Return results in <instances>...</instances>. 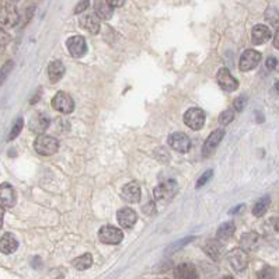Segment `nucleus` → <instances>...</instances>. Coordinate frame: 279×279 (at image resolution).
Returning a JSON list of instances; mask_svg holds the SVG:
<instances>
[{
  "label": "nucleus",
  "mask_w": 279,
  "mask_h": 279,
  "mask_svg": "<svg viewBox=\"0 0 279 279\" xmlns=\"http://www.w3.org/2000/svg\"><path fill=\"white\" fill-rule=\"evenodd\" d=\"M274 92L277 94H279V82L275 83V86H274Z\"/></svg>",
  "instance_id": "obj_43"
},
{
  "label": "nucleus",
  "mask_w": 279,
  "mask_h": 279,
  "mask_svg": "<svg viewBox=\"0 0 279 279\" xmlns=\"http://www.w3.org/2000/svg\"><path fill=\"white\" fill-rule=\"evenodd\" d=\"M192 238H194V237H186V238H184V240H181V241H177L176 244H174V246H173V247H171V248H168V250H170V251H174V250H177V248L183 247L184 244H186L188 241H191Z\"/></svg>",
  "instance_id": "obj_38"
},
{
  "label": "nucleus",
  "mask_w": 279,
  "mask_h": 279,
  "mask_svg": "<svg viewBox=\"0 0 279 279\" xmlns=\"http://www.w3.org/2000/svg\"><path fill=\"white\" fill-rule=\"evenodd\" d=\"M52 107L62 113V114H70L73 110H74V101L73 98L65 92H58L55 94V97L52 98Z\"/></svg>",
  "instance_id": "obj_3"
},
{
  "label": "nucleus",
  "mask_w": 279,
  "mask_h": 279,
  "mask_svg": "<svg viewBox=\"0 0 279 279\" xmlns=\"http://www.w3.org/2000/svg\"><path fill=\"white\" fill-rule=\"evenodd\" d=\"M65 74V66L61 61H53L48 66V77L52 83L59 82Z\"/></svg>",
  "instance_id": "obj_24"
},
{
  "label": "nucleus",
  "mask_w": 279,
  "mask_h": 279,
  "mask_svg": "<svg viewBox=\"0 0 279 279\" xmlns=\"http://www.w3.org/2000/svg\"><path fill=\"white\" fill-rule=\"evenodd\" d=\"M98 237L105 244H119L124 238V233L114 226H104L98 232Z\"/></svg>",
  "instance_id": "obj_7"
},
{
  "label": "nucleus",
  "mask_w": 279,
  "mask_h": 279,
  "mask_svg": "<svg viewBox=\"0 0 279 279\" xmlns=\"http://www.w3.org/2000/svg\"><path fill=\"white\" fill-rule=\"evenodd\" d=\"M274 46H275L277 49H279V27L277 32H275V37H274Z\"/></svg>",
  "instance_id": "obj_41"
},
{
  "label": "nucleus",
  "mask_w": 279,
  "mask_h": 279,
  "mask_svg": "<svg viewBox=\"0 0 279 279\" xmlns=\"http://www.w3.org/2000/svg\"><path fill=\"white\" fill-rule=\"evenodd\" d=\"M116 219H118V223L122 226L124 229H131L134 228L136 220H138V215L134 209L131 208H122L118 210L116 213Z\"/></svg>",
  "instance_id": "obj_13"
},
{
  "label": "nucleus",
  "mask_w": 279,
  "mask_h": 279,
  "mask_svg": "<svg viewBox=\"0 0 279 279\" xmlns=\"http://www.w3.org/2000/svg\"><path fill=\"white\" fill-rule=\"evenodd\" d=\"M143 212H145V213H147V215H152V213H155V204H153V202H150L149 205H146V207L143 208Z\"/></svg>",
  "instance_id": "obj_39"
},
{
  "label": "nucleus",
  "mask_w": 279,
  "mask_h": 279,
  "mask_svg": "<svg viewBox=\"0 0 279 279\" xmlns=\"http://www.w3.org/2000/svg\"><path fill=\"white\" fill-rule=\"evenodd\" d=\"M49 126V119L46 115L37 113L35 115H32L31 121H30V129L35 134H44Z\"/></svg>",
  "instance_id": "obj_18"
},
{
  "label": "nucleus",
  "mask_w": 279,
  "mask_h": 279,
  "mask_svg": "<svg viewBox=\"0 0 279 279\" xmlns=\"http://www.w3.org/2000/svg\"><path fill=\"white\" fill-rule=\"evenodd\" d=\"M259 61H261V53L256 49H247L243 52V55L240 56V62H238V68L243 72H248L253 70L258 66Z\"/></svg>",
  "instance_id": "obj_4"
},
{
  "label": "nucleus",
  "mask_w": 279,
  "mask_h": 279,
  "mask_svg": "<svg viewBox=\"0 0 279 279\" xmlns=\"http://www.w3.org/2000/svg\"><path fill=\"white\" fill-rule=\"evenodd\" d=\"M19 247V241L13 234L7 233L0 238V251L3 254H13Z\"/></svg>",
  "instance_id": "obj_22"
},
{
  "label": "nucleus",
  "mask_w": 279,
  "mask_h": 279,
  "mask_svg": "<svg viewBox=\"0 0 279 279\" xmlns=\"http://www.w3.org/2000/svg\"><path fill=\"white\" fill-rule=\"evenodd\" d=\"M94 13L100 17V20H110L114 14V7L108 3V0H95Z\"/></svg>",
  "instance_id": "obj_17"
},
{
  "label": "nucleus",
  "mask_w": 279,
  "mask_h": 279,
  "mask_svg": "<svg viewBox=\"0 0 279 279\" xmlns=\"http://www.w3.org/2000/svg\"><path fill=\"white\" fill-rule=\"evenodd\" d=\"M258 279H275V271L274 268L265 267L264 269H261V272L258 274Z\"/></svg>",
  "instance_id": "obj_32"
},
{
  "label": "nucleus",
  "mask_w": 279,
  "mask_h": 279,
  "mask_svg": "<svg viewBox=\"0 0 279 279\" xmlns=\"http://www.w3.org/2000/svg\"><path fill=\"white\" fill-rule=\"evenodd\" d=\"M14 205H16V191H14V188L7 183L0 184V207L11 208Z\"/></svg>",
  "instance_id": "obj_12"
},
{
  "label": "nucleus",
  "mask_w": 279,
  "mask_h": 279,
  "mask_svg": "<svg viewBox=\"0 0 279 279\" xmlns=\"http://www.w3.org/2000/svg\"><path fill=\"white\" fill-rule=\"evenodd\" d=\"M234 230H236L234 223H233V222H226V223H223L220 228L217 229L216 238L217 240H220V241H226V240H229V238L234 234Z\"/></svg>",
  "instance_id": "obj_25"
},
{
  "label": "nucleus",
  "mask_w": 279,
  "mask_h": 279,
  "mask_svg": "<svg viewBox=\"0 0 279 279\" xmlns=\"http://www.w3.org/2000/svg\"><path fill=\"white\" fill-rule=\"evenodd\" d=\"M9 42H10V35L4 31V30H1V28H0V52L3 51V49L7 46V44H9Z\"/></svg>",
  "instance_id": "obj_33"
},
{
  "label": "nucleus",
  "mask_w": 279,
  "mask_h": 279,
  "mask_svg": "<svg viewBox=\"0 0 279 279\" xmlns=\"http://www.w3.org/2000/svg\"><path fill=\"white\" fill-rule=\"evenodd\" d=\"M80 27L90 34H98L100 31V17L95 13L84 14L80 17Z\"/></svg>",
  "instance_id": "obj_15"
},
{
  "label": "nucleus",
  "mask_w": 279,
  "mask_h": 279,
  "mask_svg": "<svg viewBox=\"0 0 279 279\" xmlns=\"http://www.w3.org/2000/svg\"><path fill=\"white\" fill-rule=\"evenodd\" d=\"M23 125H24V121H23V118H17V121L14 122L13 128H11L10 135H9V140H13V139H16V138L20 135L21 129H23Z\"/></svg>",
  "instance_id": "obj_29"
},
{
  "label": "nucleus",
  "mask_w": 279,
  "mask_h": 279,
  "mask_svg": "<svg viewBox=\"0 0 279 279\" xmlns=\"http://www.w3.org/2000/svg\"><path fill=\"white\" fill-rule=\"evenodd\" d=\"M234 119V111L233 110H226V111H223L220 116H219V124L220 125H229L232 121Z\"/></svg>",
  "instance_id": "obj_30"
},
{
  "label": "nucleus",
  "mask_w": 279,
  "mask_h": 279,
  "mask_svg": "<svg viewBox=\"0 0 279 279\" xmlns=\"http://www.w3.org/2000/svg\"><path fill=\"white\" fill-rule=\"evenodd\" d=\"M228 259L230 265L236 269L237 272H241L247 268L248 265V256L247 251H244L243 248H234L228 254Z\"/></svg>",
  "instance_id": "obj_6"
},
{
  "label": "nucleus",
  "mask_w": 279,
  "mask_h": 279,
  "mask_svg": "<svg viewBox=\"0 0 279 279\" xmlns=\"http://www.w3.org/2000/svg\"><path fill=\"white\" fill-rule=\"evenodd\" d=\"M184 122L188 128L199 131L205 124V114L201 108H189L184 114Z\"/></svg>",
  "instance_id": "obj_5"
},
{
  "label": "nucleus",
  "mask_w": 279,
  "mask_h": 279,
  "mask_svg": "<svg viewBox=\"0 0 279 279\" xmlns=\"http://www.w3.org/2000/svg\"><path fill=\"white\" fill-rule=\"evenodd\" d=\"M3 219H4V209L3 207H0V229L3 226Z\"/></svg>",
  "instance_id": "obj_42"
},
{
  "label": "nucleus",
  "mask_w": 279,
  "mask_h": 279,
  "mask_svg": "<svg viewBox=\"0 0 279 279\" xmlns=\"http://www.w3.org/2000/svg\"><path fill=\"white\" fill-rule=\"evenodd\" d=\"M108 3H110L113 7H121L125 3V0H108Z\"/></svg>",
  "instance_id": "obj_40"
},
{
  "label": "nucleus",
  "mask_w": 279,
  "mask_h": 279,
  "mask_svg": "<svg viewBox=\"0 0 279 279\" xmlns=\"http://www.w3.org/2000/svg\"><path fill=\"white\" fill-rule=\"evenodd\" d=\"M34 149L38 155L41 156H52L55 155L59 149V143L55 138H52L49 135H40L35 139Z\"/></svg>",
  "instance_id": "obj_1"
},
{
  "label": "nucleus",
  "mask_w": 279,
  "mask_h": 279,
  "mask_svg": "<svg viewBox=\"0 0 279 279\" xmlns=\"http://www.w3.org/2000/svg\"><path fill=\"white\" fill-rule=\"evenodd\" d=\"M212 174H213V171H212V170H208L207 173H204L202 176L199 177V180H198V183H197V188H201V186H205L208 181L212 178Z\"/></svg>",
  "instance_id": "obj_35"
},
{
  "label": "nucleus",
  "mask_w": 279,
  "mask_h": 279,
  "mask_svg": "<svg viewBox=\"0 0 279 279\" xmlns=\"http://www.w3.org/2000/svg\"><path fill=\"white\" fill-rule=\"evenodd\" d=\"M222 279H234V278H233V277H225V278Z\"/></svg>",
  "instance_id": "obj_45"
},
{
  "label": "nucleus",
  "mask_w": 279,
  "mask_h": 279,
  "mask_svg": "<svg viewBox=\"0 0 279 279\" xmlns=\"http://www.w3.org/2000/svg\"><path fill=\"white\" fill-rule=\"evenodd\" d=\"M259 236L256 232H248L246 234H243L240 238V248H243L244 251H253L258 246Z\"/></svg>",
  "instance_id": "obj_21"
},
{
  "label": "nucleus",
  "mask_w": 279,
  "mask_h": 279,
  "mask_svg": "<svg viewBox=\"0 0 279 279\" xmlns=\"http://www.w3.org/2000/svg\"><path fill=\"white\" fill-rule=\"evenodd\" d=\"M216 80H217V84L223 89V90H226L229 93H232V92H234V90H237L238 87V82L233 77V74L230 73L229 69L226 68H222L216 74Z\"/></svg>",
  "instance_id": "obj_9"
},
{
  "label": "nucleus",
  "mask_w": 279,
  "mask_h": 279,
  "mask_svg": "<svg viewBox=\"0 0 279 279\" xmlns=\"http://www.w3.org/2000/svg\"><path fill=\"white\" fill-rule=\"evenodd\" d=\"M66 45H68V49L70 52V55H72L73 58H82L86 55V52H87V44H86V40L80 37V35H73L70 37L68 42H66Z\"/></svg>",
  "instance_id": "obj_10"
},
{
  "label": "nucleus",
  "mask_w": 279,
  "mask_h": 279,
  "mask_svg": "<svg viewBox=\"0 0 279 279\" xmlns=\"http://www.w3.org/2000/svg\"><path fill=\"white\" fill-rule=\"evenodd\" d=\"M269 205H271V198L268 195H265V197L259 198V201H257V204L254 205L253 208V213H254V216H264L265 213H267V210H268Z\"/></svg>",
  "instance_id": "obj_26"
},
{
  "label": "nucleus",
  "mask_w": 279,
  "mask_h": 279,
  "mask_svg": "<svg viewBox=\"0 0 279 279\" xmlns=\"http://www.w3.org/2000/svg\"><path fill=\"white\" fill-rule=\"evenodd\" d=\"M19 23V11L14 6L6 4L0 9V24L6 27H14Z\"/></svg>",
  "instance_id": "obj_11"
},
{
  "label": "nucleus",
  "mask_w": 279,
  "mask_h": 279,
  "mask_svg": "<svg viewBox=\"0 0 279 279\" xmlns=\"http://www.w3.org/2000/svg\"><path fill=\"white\" fill-rule=\"evenodd\" d=\"M92 264H93V257H92V254H89V253L83 254L79 258H76L73 261V267L76 269H79V271L89 269L92 267Z\"/></svg>",
  "instance_id": "obj_27"
},
{
  "label": "nucleus",
  "mask_w": 279,
  "mask_h": 279,
  "mask_svg": "<svg viewBox=\"0 0 279 279\" xmlns=\"http://www.w3.org/2000/svg\"><path fill=\"white\" fill-rule=\"evenodd\" d=\"M178 192V184L173 180L164 181L155 188V199L156 201H170L171 198L176 197Z\"/></svg>",
  "instance_id": "obj_2"
},
{
  "label": "nucleus",
  "mask_w": 279,
  "mask_h": 279,
  "mask_svg": "<svg viewBox=\"0 0 279 279\" xmlns=\"http://www.w3.org/2000/svg\"><path fill=\"white\" fill-rule=\"evenodd\" d=\"M13 61H7L1 68H0V84L7 79V76L10 74L11 69H13Z\"/></svg>",
  "instance_id": "obj_31"
},
{
  "label": "nucleus",
  "mask_w": 279,
  "mask_h": 279,
  "mask_svg": "<svg viewBox=\"0 0 279 279\" xmlns=\"http://www.w3.org/2000/svg\"><path fill=\"white\" fill-rule=\"evenodd\" d=\"M168 145L171 149L180 153H186L191 149V140L186 134L183 132H174L168 136Z\"/></svg>",
  "instance_id": "obj_8"
},
{
  "label": "nucleus",
  "mask_w": 279,
  "mask_h": 279,
  "mask_svg": "<svg viewBox=\"0 0 279 279\" xmlns=\"http://www.w3.org/2000/svg\"><path fill=\"white\" fill-rule=\"evenodd\" d=\"M204 250H205L208 256L213 259H219L223 256V244L217 238L216 240H208Z\"/></svg>",
  "instance_id": "obj_23"
},
{
  "label": "nucleus",
  "mask_w": 279,
  "mask_h": 279,
  "mask_svg": "<svg viewBox=\"0 0 279 279\" xmlns=\"http://www.w3.org/2000/svg\"><path fill=\"white\" fill-rule=\"evenodd\" d=\"M246 103H247V97H246V95H240V97H237V98L234 100L233 107H234V110H237V111H243L244 107H246Z\"/></svg>",
  "instance_id": "obj_34"
},
{
  "label": "nucleus",
  "mask_w": 279,
  "mask_h": 279,
  "mask_svg": "<svg viewBox=\"0 0 279 279\" xmlns=\"http://www.w3.org/2000/svg\"><path fill=\"white\" fill-rule=\"evenodd\" d=\"M265 20L268 21L271 25H279V11L275 7H269L265 11Z\"/></svg>",
  "instance_id": "obj_28"
},
{
  "label": "nucleus",
  "mask_w": 279,
  "mask_h": 279,
  "mask_svg": "<svg viewBox=\"0 0 279 279\" xmlns=\"http://www.w3.org/2000/svg\"><path fill=\"white\" fill-rule=\"evenodd\" d=\"M89 6H90V0H80V1L77 3L76 9H74V13H76V14H79V13H83V11L86 10Z\"/></svg>",
  "instance_id": "obj_36"
},
{
  "label": "nucleus",
  "mask_w": 279,
  "mask_h": 279,
  "mask_svg": "<svg viewBox=\"0 0 279 279\" xmlns=\"http://www.w3.org/2000/svg\"><path fill=\"white\" fill-rule=\"evenodd\" d=\"M271 38V30L264 24H257L254 25L253 31H251V41L256 45L265 44Z\"/></svg>",
  "instance_id": "obj_16"
},
{
  "label": "nucleus",
  "mask_w": 279,
  "mask_h": 279,
  "mask_svg": "<svg viewBox=\"0 0 279 279\" xmlns=\"http://www.w3.org/2000/svg\"><path fill=\"white\" fill-rule=\"evenodd\" d=\"M275 229L279 232V219H275Z\"/></svg>",
  "instance_id": "obj_44"
},
{
  "label": "nucleus",
  "mask_w": 279,
  "mask_h": 279,
  "mask_svg": "<svg viewBox=\"0 0 279 279\" xmlns=\"http://www.w3.org/2000/svg\"><path fill=\"white\" fill-rule=\"evenodd\" d=\"M140 195H142L140 186H138L136 183H129L122 189V198L129 204H136L140 199Z\"/></svg>",
  "instance_id": "obj_19"
},
{
  "label": "nucleus",
  "mask_w": 279,
  "mask_h": 279,
  "mask_svg": "<svg viewBox=\"0 0 279 279\" xmlns=\"http://www.w3.org/2000/svg\"><path fill=\"white\" fill-rule=\"evenodd\" d=\"M176 279H198V271L192 264H181L174 271Z\"/></svg>",
  "instance_id": "obj_20"
},
{
  "label": "nucleus",
  "mask_w": 279,
  "mask_h": 279,
  "mask_svg": "<svg viewBox=\"0 0 279 279\" xmlns=\"http://www.w3.org/2000/svg\"><path fill=\"white\" fill-rule=\"evenodd\" d=\"M13 1H19V0H13Z\"/></svg>",
  "instance_id": "obj_46"
},
{
  "label": "nucleus",
  "mask_w": 279,
  "mask_h": 279,
  "mask_svg": "<svg viewBox=\"0 0 279 279\" xmlns=\"http://www.w3.org/2000/svg\"><path fill=\"white\" fill-rule=\"evenodd\" d=\"M225 138V131L223 129H216L215 132L208 136V139L204 143V147H202V153L204 156H209L215 149H216L219 143L222 142V139Z\"/></svg>",
  "instance_id": "obj_14"
},
{
  "label": "nucleus",
  "mask_w": 279,
  "mask_h": 279,
  "mask_svg": "<svg viewBox=\"0 0 279 279\" xmlns=\"http://www.w3.org/2000/svg\"><path fill=\"white\" fill-rule=\"evenodd\" d=\"M265 66H267L268 70H275V69L278 68V59H277L275 56H269L268 59H267Z\"/></svg>",
  "instance_id": "obj_37"
}]
</instances>
